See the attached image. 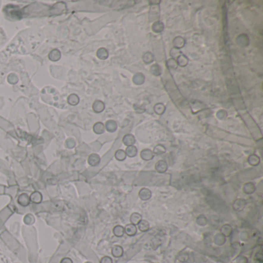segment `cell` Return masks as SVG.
Masks as SVG:
<instances>
[{
  "instance_id": "6da1fadb",
  "label": "cell",
  "mask_w": 263,
  "mask_h": 263,
  "mask_svg": "<svg viewBox=\"0 0 263 263\" xmlns=\"http://www.w3.org/2000/svg\"><path fill=\"white\" fill-rule=\"evenodd\" d=\"M246 206V201L245 199L239 198L235 200L232 204L233 209L236 212H242L244 210Z\"/></svg>"
},
{
  "instance_id": "7a4b0ae2",
  "label": "cell",
  "mask_w": 263,
  "mask_h": 263,
  "mask_svg": "<svg viewBox=\"0 0 263 263\" xmlns=\"http://www.w3.org/2000/svg\"><path fill=\"white\" fill-rule=\"evenodd\" d=\"M138 195L142 201H148L151 198L152 193L150 189L146 188V187H143L139 191Z\"/></svg>"
},
{
  "instance_id": "3957f363",
  "label": "cell",
  "mask_w": 263,
  "mask_h": 263,
  "mask_svg": "<svg viewBox=\"0 0 263 263\" xmlns=\"http://www.w3.org/2000/svg\"><path fill=\"white\" fill-rule=\"evenodd\" d=\"M18 203L23 207L28 206L30 203V199H29V195L26 193L21 194L18 197Z\"/></svg>"
},
{
  "instance_id": "277c9868",
  "label": "cell",
  "mask_w": 263,
  "mask_h": 263,
  "mask_svg": "<svg viewBox=\"0 0 263 263\" xmlns=\"http://www.w3.org/2000/svg\"><path fill=\"white\" fill-rule=\"evenodd\" d=\"M243 191L246 195H252L256 191V185L252 182L245 183L243 186Z\"/></svg>"
},
{
  "instance_id": "5b68a950",
  "label": "cell",
  "mask_w": 263,
  "mask_h": 263,
  "mask_svg": "<svg viewBox=\"0 0 263 263\" xmlns=\"http://www.w3.org/2000/svg\"><path fill=\"white\" fill-rule=\"evenodd\" d=\"M124 232L127 234L128 236H134L137 233V227L136 225L133 224H129L126 225L124 228Z\"/></svg>"
},
{
  "instance_id": "8992f818",
  "label": "cell",
  "mask_w": 263,
  "mask_h": 263,
  "mask_svg": "<svg viewBox=\"0 0 263 263\" xmlns=\"http://www.w3.org/2000/svg\"><path fill=\"white\" fill-rule=\"evenodd\" d=\"M155 168L157 172L165 173L167 170V165L165 161H159L156 164Z\"/></svg>"
},
{
  "instance_id": "52a82bcc",
  "label": "cell",
  "mask_w": 263,
  "mask_h": 263,
  "mask_svg": "<svg viewBox=\"0 0 263 263\" xmlns=\"http://www.w3.org/2000/svg\"><path fill=\"white\" fill-rule=\"evenodd\" d=\"M135 141H136V140H135V137H134V135L130 134L125 135L123 138V143L127 147L134 145Z\"/></svg>"
},
{
  "instance_id": "ba28073f",
  "label": "cell",
  "mask_w": 263,
  "mask_h": 263,
  "mask_svg": "<svg viewBox=\"0 0 263 263\" xmlns=\"http://www.w3.org/2000/svg\"><path fill=\"white\" fill-rule=\"evenodd\" d=\"M221 234L223 235L225 238L231 236L232 234V227L230 225H224L221 228Z\"/></svg>"
},
{
  "instance_id": "9c48e42d",
  "label": "cell",
  "mask_w": 263,
  "mask_h": 263,
  "mask_svg": "<svg viewBox=\"0 0 263 263\" xmlns=\"http://www.w3.org/2000/svg\"><path fill=\"white\" fill-rule=\"evenodd\" d=\"M112 255L114 256L115 258H120L123 256V249L121 246L120 245H115L112 248Z\"/></svg>"
},
{
  "instance_id": "30bf717a",
  "label": "cell",
  "mask_w": 263,
  "mask_h": 263,
  "mask_svg": "<svg viewBox=\"0 0 263 263\" xmlns=\"http://www.w3.org/2000/svg\"><path fill=\"white\" fill-rule=\"evenodd\" d=\"M142 220V215L137 212H134L132 215L130 217V221H131V223L133 225H138L139 222Z\"/></svg>"
},
{
  "instance_id": "8fae6325",
  "label": "cell",
  "mask_w": 263,
  "mask_h": 263,
  "mask_svg": "<svg viewBox=\"0 0 263 263\" xmlns=\"http://www.w3.org/2000/svg\"><path fill=\"white\" fill-rule=\"evenodd\" d=\"M140 157L144 161H149V160H151L153 158V153L151 150L145 149L143 150L140 153Z\"/></svg>"
},
{
  "instance_id": "7c38bea8",
  "label": "cell",
  "mask_w": 263,
  "mask_h": 263,
  "mask_svg": "<svg viewBox=\"0 0 263 263\" xmlns=\"http://www.w3.org/2000/svg\"><path fill=\"white\" fill-rule=\"evenodd\" d=\"M100 161H101V158H100L98 154H91L89 157V159H88V162H89L91 166H97V165H99Z\"/></svg>"
},
{
  "instance_id": "4fadbf2b",
  "label": "cell",
  "mask_w": 263,
  "mask_h": 263,
  "mask_svg": "<svg viewBox=\"0 0 263 263\" xmlns=\"http://www.w3.org/2000/svg\"><path fill=\"white\" fill-rule=\"evenodd\" d=\"M42 195L40 192L39 191H35L33 193H32V195H30L29 199H30V201L33 203H36V204H38L40 203L42 201Z\"/></svg>"
},
{
  "instance_id": "5bb4252c",
  "label": "cell",
  "mask_w": 263,
  "mask_h": 263,
  "mask_svg": "<svg viewBox=\"0 0 263 263\" xmlns=\"http://www.w3.org/2000/svg\"><path fill=\"white\" fill-rule=\"evenodd\" d=\"M114 235L117 237H122L124 235V228L121 225H116L113 229Z\"/></svg>"
},
{
  "instance_id": "9a60e30c",
  "label": "cell",
  "mask_w": 263,
  "mask_h": 263,
  "mask_svg": "<svg viewBox=\"0 0 263 263\" xmlns=\"http://www.w3.org/2000/svg\"><path fill=\"white\" fill-rule=\"evenodd\" d=\"M126 155L130 157H135L137 155V150L136 147L134 146H129L127 147V149H126Z\"/></svg>"
},
{
  "instance_id": "2e32d148",
  "label": "cell",
  "mask_w": 263,
  "mask_h": 263,
  "mask_svg": "<svg viewBox=\"0 0 263 263\" xmlns=\"http://www.w3.org/2000/svg\"><path fill=\"white\" fill-rule=\"evenodd\" d=\"M138 228L140 231H143V232L148 231L150 228L149 222L148 221H146V220L142 219L138 223Z\"/></svg>"
},
{
  "instance_id": "e0dca14e",
  "label": "cell",
  "mask_w": 263,
  "mask_h": 263,
  "mask_svg": "<svg viewBox=\"0 0 263 263\" xmlns=\"http://www.w3.org/2000/svg\"><path fill=\"white\" fill-rule=\"evenodd\" d=\"M225 237L223 235H222L221 233L219 234H217V235L215 236L214 238V242L216 245H222L225 242Z\"/></svg>"
},
{
  "instance_id": "ac0fdd59",
  "label": "cell",
  "mask_w": 263,
  "mask_h": 263,
  "mask_svg": "<svg viewBox=\"0 0 263 263\" xmlns=\"http://www.w3.org/2000/svg\"><path fill=\"white\" fill-rule=\"evenodd\" d=\"M118 125L114 120H109L106 123V128L109 132H114L117 130Z\"/></svg>"
},
{
  "instance_id": "d6986e66",
  "label": "cell",
  "mask_w": 263,
  "mask_h": 263,
  "mask_svg": "<svg viewBox=\"0 0 263 263\" xmlns=\"http://www.w3.org/2000/svg\"><path fill=\"white\" fill-rule=\"evenodd\" d=\"M196 223L200 226H204L208 223V218L204 215H200L196 218Z\"/></svg>"
},
{
  "instance_id": "ffe728a7",
  "label": "cell",
  "mask_w": 263,
  "mask_h": 263,
  "mask_svg": "<svg viewBox=\"0 0 263 263\" xmlns=\"http://www.w3.org/2000/svg\"><path fill=\"white\" fill-rule=\"evenodd\" d=\"M260 159L259 157H258L256 154H252L248 157V163L252 166H256L259 164Z\"/></svg>"
},
{
  "instance_id": "44dd1931",
  "label": "cell",
  "mask_w": 263,
  "mask_h": 263,
  "mask_svg": "<svg viewBox=\"0 0 263 263\" xmlns=\"http://www.w3.org/2000/svg\"><path fill=\"white\" fill-rule=\"evenodd\" d=\"M93 131L97 134H101L104 132V126L102 123H97L93 127Z\"/></svg>"
},
{
  "instance_id": "7402d4cb",
  "label": "cell",
  "mask_w": 263,
  "mask_h": 263,
  "mask_svg": "<svg viewBox=\"0 0 263 263\" xmlns=\"http://www.w3.org/2000/svg\"><path fill=\"white\" fill-rule=\"evenodd\" d=\"M127 155H126V153H125L124 151L123 150H118L115 153V157L116 159L118 160V161H123L125 160Z\"/></svg>"
},
{
  "instance_id": "603a6c76",
  "label": "cell",
  "mask_w": 263,
  "mask_h": 263,
  "mask_svg": "<svg viewBox=\"0 0 263 263\" xmlns=\"http://www.w3.org/2000/svg\"><path fill=\"white\" fill-rule=\"evenodd\" d=\"M165 151H166V148L164 147L163 145L161 144H158L154 148V153L157 154V155H160V154H165Z\"/></svg>"
},
{
  "instance_id": "cb8c5ba5",
  "label": "cell",
  "mask_w": 263,
  "mask_h": 263,
  "mask_svg": "<svg viewBox=\"0 0 263 263\" xmlns=\"http://www.w3.org/2000/svg\"><path fill=\"white\" fill-rule=\"evenodd\" d=\"M24 222L26 225H30L32 222H34V218H33V216L32 215H27L25 216Z\"/></svg>"
},
{
  "instance_id": "d4e9b609",
  "label": "cell",
  "mask_w": 263,
  "mask_h": 263,
  "mask_svg": "<svg viewBox=\"0 0 263 263\" xmlns=\"http://www.w3.org/2000/svg\"><path fill=\"white\" fill-rule=\"evenodd\" d=\"M188 259H189V256L186 253L181 254V255H179L178 256V259L180 262H187L188 260Z\"/></svg>"
},
{
  "instance_id": "484cf974",
  "label": "cell",
  "mask_w": 263,
  "mask_h": 263,
  "mask_svg": "<svg viewBox=\"0 0 263 263\" xmlns=\"http://www.w3.org/2000/svg\"><path fill=\"white\" fill-rule=\"evenodd\" d=\"M101 263H113L111 258H110L109 256H104V258H102L101 260Z\"/></svg>"
},
{
  "instance_id": "4316f807",
  "label": "cell",
  "mask_w": 263,
  "mask_h": 263,
  "mask_svg": "<svg viewBox=\"0 0 263 263\" xmlns=\"http://www.w3.org/2000/svg\"><path fill=\"white\" fill-rule=\"evenodd\" d=\"M237 263H248V259L245 256H239L237 259Z\"/></svg>"
},
{
  "instance_id": "83f0119b",
  "label": "cell",
  "mask_w": 263,
  "mask_h": 263,
  "mask_svg": "<svg viewBox=\"0 0 263 263\" xmlns=\"http://www.w3.org/2000/svg\"><path fill=\"white\" fill-rule=\"evenodd\" d=\"M60 263H73V261L70 259V258H64L61 260Z\"/></svg>"
},
{
  "instance_id": "f1b7e54d",
  "label": "cell",
  "mask_w": 263,
  "mask_h": 263,
  "mask_svg": "<svg viewBox=\"0 0 263 263\" xmlns=\"http://www.w3.org/2000/svg\"><path fill=\"white\" fill-rule=\"evenodd\" d=\"M86 263H92V262H86Z\"/></svg>"
}]
</instances>
